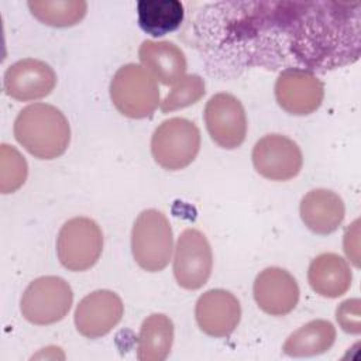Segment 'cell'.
<instances>
[{
  "instance_id": "6da1fadb",
  "label": "cell",
  "mask_w": 361,
  "mask_h": 361,
  "mask_svg": "<svg viewBox=\"0 0 361 361\" xmlns=\"http://www.w3.org/2000/svg\"><path fill=\"white\" fill-rule=\"evenodd\" d=\"M193 38L210 75L250 68L336 69L345 25L336 1H220L199 11Z\"/></svg>"
},
{
  "instance_id": "7a4b0ae2",
  "label": "cell",
  "mask_w": 361,
  "mask_h": 361,
  "mask_svg": "<svg viewBox=\"0 0 361 361\" xmlns=\"http://www.w3.org/2000/svg\"><path fill=\"white\" fill-rule=\"evenodd\" d=\"M14 137L38 159L61 157L71 142V127L65 114L55 106L34 103L25 106L14 120Z\"/></svg>"
},
{
  "instance_id": "3957f363",
  "label": "cell",
  "mask_w": 361,
  "mask_h": 361,
  "mask_svg": "<svg viewBox=\"0 0 361 361\" xmlns=\"http://www.w3.org/2000/svg\"><path fill=\"white\" fill-rule=\"evenodd\" d=\"M173 251L172 227L166 216L157 209L142 210L131 230V252L140 268L159 272L171 261Z\"/></svg>"
},
{
  "instance_id": "277c9868",
  "label": "cell",
  "mask_w": 361,
  "mask_h": 361,
  "mask_svg": "<svg viewBox=\"0 0 361 361\" xmlns=\"http://www.w3.org/2000/svg\"><path fill=\"white\" fill-rule=\"evenodd\" d=\"M110 99L126 117H151L159 104V89L152 75L141 65L127 63L110 82Z\"/></svg>"
},
{
  "instance_id": "5b68a950",
  "label": "cell",
  "mask_w": 361,
  "mask_h": 361,
  "mask_svg": "<svg viewBox=\"0 0 361 361\" xmlns=\"http://www.w3.org/2000/svg\"><path fill=\"white\" fill-rule=\"evenodd\" d=\"M197 126L183 117L164 120L151 137V154L164 169L179 171L190 165L200 149Z\"/></svg>"
},
{
  "instance_id": "8992f818",
  "label": "cell",
  "mask_w": 361,
  "mask_h": 361,
  "mask_svg": "<svg viewBox=\"0 0 361 361\" xmlns=\"http://www.w3.org/2000/svg\"><path fill=\"white\" fill-rule=\"evenodd\" d=\"M73 292L61 276L47 275L35 278L21 295L23 317L37 326H48L62 320L71 310Z\"/></svg>"
},
{
  "instance_id": "52a82bcc",
  "label": "cell",
  "mask_w": 361,
  "mask_h": 361,
  "mask_svg": "<svg viewBox=\"0 0 361 361\" xmlns=\"http://www.w3.org/2000/svg\"><path fill=\"white\" fill-rule=\"evenodd\" d=\"M103 251V231L90 217H73L63 223L56 238V254L63 268L73 272L90 269Z\"/></svg>"
},
{
  "instance_id": "ba28073f",
  "label": "cell",
  "mask_w": 361,
  "mask_h": 361,
  "mask_svg": "<svg viewBox=\"0 0 361 361\" xmlns=\"http://www.w3.org/2000/svg\"><path fill=\"white\" fill-rule=\"evenodd\" d=\"M213 254L206 235L196 228L180 233L173 255V276L186 290L200 289L212 275Z\"/></svg>"
},
{
  "instance_id": "9c48e42d",
  "label": "cell",
  "mask_w": 361,
  "mask_h": 361,
  "mask_svg": "<svg viewBox=\"0 0 361 361\" xmlns=\"http://www.w3.org/2000/svg\"><path fill=\"white\" fill-rule=\"evenodd\" d=\"M252 165L265 179L283 182L295 178L303 165L300 147L286 135L267 134L252 148Z\"/></svg>"
},
{
  "instance_id": "30bf717a",
  "label": "cell",
  "mask_w": 361,
  "mask_h": 361,
  "mask_svg": "<svg viewBox=\"0 0 361 361\" xmlns=\"http://www.w3.org/2000/svg\"><path fill=\"white\" fill-rule=\"evenodd\" d=\"M324 97L322 80L307 69L286 68L275 82V99L282 110L293 116L314 113Z\"/></svg>"
},
{
  "instance_id": "8fae6325",
  "label": "cell",
  "mask_w": 361,
  "mask_h": 361,
  "mask_svg": "<svg viewBox=\"0 0 361 361\" xmlns=\"http://www.w3.org/2000/svg\"><path fill=\"white\" fill-rule=\"evenodd\" d=\"M210 138L224 149L238 148L247 135V116L241 102L230 93H217L204 107Z\"/></svg>"
},
{
  "instance_id": "7c38bea8",
  "label": "cell",
  "mask_w": 361,
  "mask_h": 361,
  "mask_svg": "<svg viewBox=\"0 0 361 361\" xmlns=\"http://www.w3.org/2000/svg\"><path fill=\"white\" fill-rule=\"evenodd\" d=\"M124 314L121 298L109 289L86 295L76 306L75 326L86 338H100L116 327Z\"/></svg>"
},
{
  "instance_id": "4fadbf2b",
  "label": "cell",
  "mask_w": 361,
  "mask_h": 361,
  "mask_svg": "<svg viewBox=\"0 0 361 361\" xmlns=\"http://www.w3.org/2000/svg\"><path fill=\"white\" fill-rule=\"evenodd\" d=\"M56 86V73L51 65L41 59L24 58L11 63L3 79L7 96L30 102L48 96Z\"/></svg>"
},
{
  "instance_id": "5bb4252c",
  "label": "cell",
  "mask_w": 361,
  "mask_h": 361,
  "mask_svg": "<svg viewBox=\"0 0 361 361\" xmlns=\"http://www.w3.org/2000/svg\"><path fill=\"white\" fill-rule=\"evenodd\" d=\"M252 293L255 303L264 313L285 316L296 307L300 290L296 279L286 269L268 267L257 275Z\"/></svg>"
},
{
  "instance_id": "9a60e30c",
  "label": "cell",
  "mask_w": 361,
  "mask_h": 361,
  "mask_svg": "<svg viewBox=\"0 0 361 361\" xmlns=\"http://www.w3.org/2000/svg\"><path fill=\"white\" fill-rule=\"evenodd\" d=\"M199 329L212 337H227L241 319L240 300L226 289H210L199 296L195 306Z\"/></svg>"
},
{
  "instance_id": "2e32d148",
  "label": "cell",
  "mask_w": 361,
  "mask_h": 361,
  "mask_svg": "<svg viewBox=\"0 0 361 361\" xmlns=\"http://www.w3.org/2000/svg\"><path fill=\"white\" fill-rule=\"evenodd\" d=\"M300 219L314 234L334 233L344 220L345 206L343 199L330 189H313L307 192L299 206Z\"/></svg>"
},
{
  "instance_id": "e0dca14e",
  "label": "cell",
  "mask_w": 361,
  "mask_h": 361,
  "mask_svg": "<svg viewBox=\"0 0 361 361\" xmlns=\"http://www.w3.org/2000/svg\"><path fill=\"white\" fill-rule=\"evenodd\" d=\"M138 58L152 78L165 86L179 82L188 68L183 51L171 41H142Z\"/></svg>"
},
{
  "instance_id": "ac0fdd59",
  "label": "cell",
  "mask_w": 361,
  "mask_h": 361,
  "mask_svg": "<svg viewBox=\"0 0 361 361\" xmlns=\"http://www.w3.org/2000/svg\"><path fill=\"white\" fill-rule=\"evenodd\" d=\"M307 281L317 295L334 299L350 289L353 274L343 257L334 252H323L312 259Z\"/></svg>"
},
{
  "instance_id": "d6986e66",
  "label": "cell",
  "mask_w": 361,
  "mask_h": 361,
  "mask_svg": "<svg viewBox=\"0 0 361 361\" xmlns=\"http://www.w3.org/2000/svg\"><path fill=\"white\" fill-rule=\"evenodd\" d=\"M336 341V327L323 319L310 320L293 331L282 345L289 357H314L331 348Z\"/></svg>"
},
{
  "instance_id": "ffe728a7",
  "label": "cell",
  "mask_w": 361,
  "mask_h": 361,
  "mask_svg": "<svg viewBox=\"0 0 361 361\" xmlns=\"http://www.w3.org/2000/svg\"><path fill=\"white\" fill-rule=\"evenodd\" d=\"M173 323L164 313L149 314L141 324L137 340L140 361H164L172 348Z\"/></svg>"
},
{
  "instance_id": "44dd1931",
  "label": "cell",
  "mask_w": 361,
  "mask_h": 361,
  "mask_svg": "<svg viewBox=\"0 0 361 361\" xmlns=\"http://www.w3.org/2000/svg\"><path fill=\"white\" fill-rule=\"evenodd\" d=\"M137 16L138 25L144 32L162 37L180 27L185 18V7L179 0H140Z\"/></svg>"
},
{
  "instance_id": "7402d4cb",
  "label": "cell",
  "mask_w": 361,
  "mask_h": 361,
  "mask_svg": "<svg viewBox=\"0 0 361 361\" xmlns=\"http://www.w3.org/2000/svg\"><path fill=\"white\" fill-rule=\"evenodd\" d=\"M27 6L42 24L59 28L78 24L87 11V3L83 0H31Z\"/></svg>"
},
{
  "instance_id": "603a6c76",
  "label": "cell",
  "mask_w": 361,
  "mask_h": 361,
  "mask_svg": "<svg viewBox=\"0 0 361 361\" xmlns=\"http://www.w3.org/2000/svg\"><path fill=\"white\" fill-rule=\"evenodd\" d=\"M28 165L24 157L8 144L0 148V192L13 193L21 188L27 179Z\"/></svg>"
},
{
  "instance_id": "cb8c5ba5",
  "label": "cell",
  "mask_w": 361,
  "mask_h": 361,
  "mask_svg": "<svg viewBox=\"0 0 361 361\" xmlns=\"http://www.w3.org/2000/svg\"><path fill=\"white\" fill-rule=\"evenodd\" d=\"M206 93V85L199 75H185L179 82H176L172 90L161 102V110L164 113L185 109L188 106L199 102Z\"/></svg>"
},
{
  "instance_id": "d4e9b609",
  "label": "cell",
  "mask_w": 361,
  "mask_h": 361,
  "mask_svg": "<svg viewBox=\"0 0 361 361\" xmlns=\"http://www.w3.org/2000/svg\"><path fill=\"white\" fill-rule=\"evenodd\" d=\"M361 300L358 298H351L341 302L336 309V320L341 330L348 334L361 333Z\"/></svg>"
},
{
  "instance_id": "484cf974",
  "label": "cell",
  "mask_w": 361,
  "mask_h": 361,
  "mask_svg": "<svg viewBox=\"0 0 361 361\" xmlns=\"http://www.w3.org/2000/svg\"><path fill=\"white\" fill-rule=\"evenodd\" d=\"M360 220H354L353 224L347 228L345 235H344V252L348 257V259L358 268L360 267V255H358V248H360Z\"/></svg>"
}]
</instances>
